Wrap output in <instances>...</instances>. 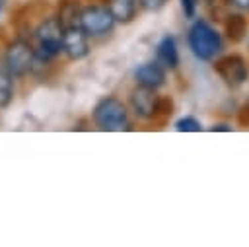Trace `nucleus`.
<instances>
[{
    "label": "nucleus",
    "mask_w": 249,
    "mask_h": 247,
    "mask_svg": "<svg viewBox=\"0 0 249 247\" xmlns=\"http://www.w3.org/2000/svg\"><path fill=\"white\" fill-rule=\"evenodd\" d=\"M187 45L195 58L202 62H214L222 49L224 41L216 27H212L206 19H196L187 31Z\"/></svg>",
    "instance_id": "nucleus-1"
},
{
    "label": "nucleus",
    "mask_w": 249,
    "mask_h": 247,
    "mask_svg": "<svg viewBox=\"0 0 249 247\" xmlns=\"http://www.w3.org/2000/svg\"><path fill=\"white\" fill-rule=\"evenodd\" d=\"M91 121L99 130L119 132L128 126V109L119 97L107 95L95 103L91 111Z\"/></svg>",
    "instance_id": "nucleus-2"
},
{
    "label": "nucleus",
    "mask_w": 249,
    "mask_h": 247,
    "mask_svg": "<svg viewBox=\"0 0 249 247\" xmlns=\"http://www.w3.org/2000/svg\"><path fill=\"white\" fill-rule=\"evenodd\" d=\"M62 35H64V23L60 18H47L43 19L35 31L33 37L37 41L35 56L41 60H53L62 53Z\"/></svg>",
    "instance_id": "nucleus-3"
},
{
    "label": "nucleus",
    "mask_w": 249,
    "mask_h": 247,
    "mask_svg": "<svg viewBox=\"0 0 249 247\" xmlns=\"http://www.w3.org/2000/svg\"><path fill=\"white\" fill-rule=\"evenodd\" d=\"M78 23H80V27L89 37H103V35H107V33L113 31L117 19L113 18L109 6L89 4V6H86V8L80 10Z\"/></svg>",
    "instance_id": "nucleus-4"
},
{
    "label": "nucleus",
    "mask_w": 249,
    "mask_h": 247,
    "mask_svg": "<svg viewBox=\"0 0 249 247\" xmlns=\"http://www.w3.org/2000/svg\"><path fill=\"white\" fill-rule=\"evenodd\" d=\"M35 64V49L25 39H16L6 47L4 66L14 78H23L33 70Z\"/></svg>",
    "instance_id": "nucleus-5"
},
{
    "label": "nucleus",
    "mask_w": 249,
    "mask_h": 247,
    "mask_svg": "<svg viewBox=\"0 0 249 247\" xmlns=\"http://www.w3.org/2000/svg\"><path fill=\"white\" fill-rule=\"evenodd\" d=\"M212 66L214 72L220 76V80L230 88H239L249 80V64L237 53L218 56Z\"/></svg>",
    "instance_id": "nucleus-6"
},
{
    "label": "nucleus",
    "mask_w": 249,
    "mask_h": 247,
    "mask_svg": "<svg viewBox=\"0 0 249 247\" xmlns=\"http://www.w3.org/2000/svg\"><path fill=\"white\" fill-rule=\"evenodd\" d=\"M161 95L156 93V89H150V88H142V86H136L132 91H130V97H128V105L132 109V113L142 119V121H154L161 115Z\"/></svg>",
    "instance_id": "nucleus-7"
},
{
    "label": "nucleus",
    "mask_w": 249,
    "mask_h": 247,
    "mask_svg": "<svg viewBox=\"0 0 249 247\" xmlns=\"http://www.w3.org/2000/svg\"><path fill=\"white\" fill-rule=\"evenodd\" d=\"M88 37L89 35L80 27V23L66 25L64 35H62V53L70 60H80V58L88 56V53H89Z\"/></svg>",
    "instance_id": "nucleus-8"
},
{
    "label": "nucleus",
    "mask_w": 249,
    "mask_h": 247,
    "mask_svg": "<svg viewBox=\"0 0 249 247\" xmlns=\"http://www.w3.org/2000/svg\"><path fill=\"white\" fill-rule=\"evenodd\" d=\"M167 78V68L156 58V60H148L142 62L136 70H134V80L136 86L142 88H150V89H160L165 84Z\"/></svg>",
    "instance_id": "nucleus-9"
},
{
    "label": "nucleus",
    "mask_w": 249,
    "mask_h": 247,
    "mask_svg": "<svg viewBox=\"0 0 249 247\" xmlns=\"http://www.w3.org/2000/svg\"><path fill=\"white\" fill-rule=\"evenodd\" d=\"M156 58L167 68V70H175L179 66V49L175 43V37L171 35H163L160 39V43L156 45Z\"/></svg>",
    "instance_id": "nucleus-10"
},
{
    "label": "nucleus",
    "mask_w": 249,
    "mask_h": 247,
    "mask_svg": "<svg viewBox=\"0 0 249 247\" xmlns=\"http://www.w3.org/2000/svg\"><path fill=\"white\" fill-rule=\"evenodd\" d=\"M107 6L117 23H128L136 18L140 0H107Z\"/></svg>",
    "instance_id": "nucleus-11"
},
{
    "label": "nucleus",
    "mask_w": 249,
    "mask_h": 247,
    "mask_svg": "<svg viewBox=\"0 0 249 247\" xmlns=\"http://www.w3.org/2000/svg\"><path fill=\"white\" fill-rule=\"evenodd\" d=\"M224 29H226V35H228L230 41H233V43L243 41L245 35H247V19H245V16H241L239 12L230 14L226 23H224Z\"/></svg>",
    "instance_id": "nucleus-12"
},
{
    "label": "nucleus",
    "mask_w": 249,
    "mask_h": 247,
    "mask_svg": "<svg viewBox=\"0 0 249 247\" xmlns=\"http://www.w3.org/2000/svg\"><path fill=\"white\" fill-rule=\"evenodd\" d=\"M14 97V76L6 70V66H0V109L8 107Z\"/></svg>",
    "instance_id": "nucleus-13"
},
{
    "label": "nucleus",
    "mask_w": 249,
    "mask_h": 247,
    "mask_svg": "<svg viewBox=\"0 0 249 247\" xmlns=\"http://www.w3.org/2000/svg\"><path fill=\"white\" fill-rule=\"evenodd\" d=\"M175 130L177 132H200L202 130V123L196 117L187 115V117H181L175 123Z\"/></svg>",
    "instance_id": "nucleus-14"
},
{
    "label": "nucleus",
    "mask_w": 249,
    "mask_h": 247,
    "mask_svg": "<svg viewBox=\"0 0 249 247\" xmlns=\"http://www.w3.org/2000/svg\"><path fill=\"white\" fill-rule=\"evenodd\" d=\"M169 0H140V8L146 12H160Z\"/></svg>",
    "instance_id": "nucleus-15"
},
{
    "label": "nucleus",
    "mask_w": 249,
    "mask_h": 247,
    "mask_svg": "<svg viewBox=\"0 0 249 247\" xmlns=\"http://www.w3.org/2000/svg\"><path fill=\"white\" fill-rule=\"evenodd\" d=\"M179 2H181V10H183L185 18L193 19L196 16V2L195 0H179Z\"/></svg>",
    "instance_id": "nucleus-16"
},
{
    "label": "nucleus",
    "mask_w": 249,
    "mask_h": 247,
    "mask_svg": "<svg viewBox=\"0 0 249 247\" xmlns=\"http://www.w3.org/2000/svg\"><path fill=\"white\" fill-rule=\"evenodd\" d=\"M237 121H239V124L249 126V101L239 109V113H237Z\"/></svg>",
    "instance_id": "nucleus-17"
},
{
    "label": "nucleus",
    "mask_w": 249,
    "mask_h": 247,
    "mask_svg": "<svg viewBox=\"0 0 249 247\" xmlns=\"http://www.w3.org/2000/svg\"><path fill=\"white\" fill-rule=\"evenodd\" d=\"M226 4L235 10H249V0H226Z\"/></svg>",
    "instance_id": "nucleus-18"
},
{
    "label": "nucleus",
    "mask_w": 249,
    "mask_h": 247,
    "mask_svg": "<svg viewBox=\"0 0 249 247\" xmlns=\"http://www.w3.org/2000/svg\"><path fill=\"white\" fill-rule=\"evenodd\" d=\"M208 130H212V132H216V130H224V132H230L231 130V126L230 124H226V123H214Z\"/></svg>",
    "instance_id": "nucleus-19"
},
{
    "label": "nucleus",
    "mask_w": 249,
    "mask_h": 247,
    "mask_svg": "<svg viewBox=\"0 0 249 247\" xmlns=\"http://www.w3.org/2000/svg\"><path fill=\"white\" fill-rule=\"evenodd\" d=\"M2 8H4V0H0V12H2Z\"/></svg>",
    "instance_id": "nucleus-20"
},
{
    "label": "nucleus",
    "mask_w": 249,
    "mask_h": 247,
    "mask_svg": "<svg viewBox=\"0 0 249 247\" xmlns=\"http://www.w3.org/2000/svg\"><path fill=\"white\" fill-rule=\"evenodd\" d=\"M206 2H212V0H206Z\"/></svg>",
    "instance_id": "nucleus-21"
}]
</instances>
